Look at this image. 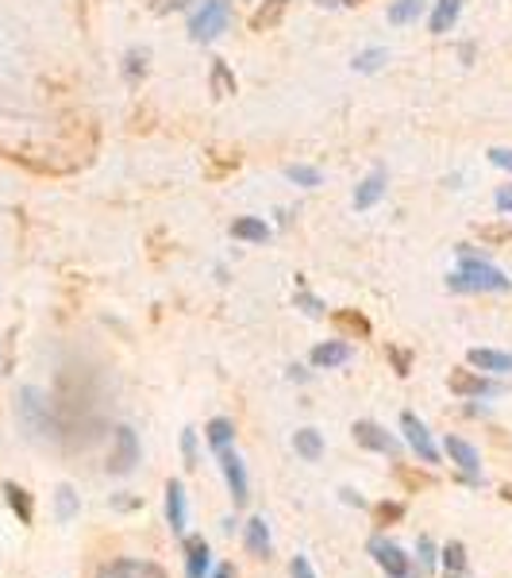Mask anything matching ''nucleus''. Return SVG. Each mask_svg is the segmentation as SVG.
<instances>
[{"label": "nucleus", "instance_id": "nucleus-1", "mask_svg": "<svg viewBox=\"0 0 512 578\" xmlns=\"http://www.w3.org/2000/svg\"><path fill=\"white\" fill-rule=\"evenodd\" d=\"M205 440H209V448L217 451V459H220V471H224V478H228V490H232L235 506H243V501L251 498V482H247V471H243V459H240V451L232 448V440H235V428H232V420L217 417L209 428H205Z\"/></svg>", "mask_w": 512, "mask_h": 578}, {"label": "nucleus", "instance_id": "nucleus-2", "mask_svg": "<svg viewBox=\"0 0 512 578\" xmlns=\"http://www.w3.org/2000/svg\"><path fill=\"white\" fill-rule=\"evenodd\" d=\"M455 293H504L512 289V278H504L489 258L474 255L470 247H458V270L447 278Z\"/></svg>", "mask_w": 512, "mask_h": 578}, {"label": "nucleus", "instance_id": "nucleus-3", "mask_svg": "<svg viewBox=\"0 0 512 578\" xmlns=\"http://www.w3.org/2000/svg\"><path fill=\"white\" fill-rule=\"evenodd\" d=\"M232 24V0H200L197 12L189 16V35L197 43H212Z\"/></svg>", "mask_w": 512, "mask_h": 578}, {"label": "nucleus", "instance_id": "nucleus-4", "mask_svg": "<svg viewBox=\"0 0 512 578\" xmlns=\"http://www.w3.org/2000/svg\"><path fill=\"white\" fill-rule=\"evenodd\" d=\"M370 555H374V563L385 570L389 578H417V563L408 559L405 552H400L393 540H385V536H374L370 540Z\"/></svg>", "mask_w": 512, "mask_h": 578}, {"label": "nucleus", "instance_id": "nucleus-5", "mask_svg": "<svg viewBox=\"0 0 512 578\" xmlns=\"http://www.w3.org/2000/svg\"><path fill=\"white\" fill-rule=\"evenodd\" d=\"M351 432H354V443H359V448L377 451V455H385V459H400V443L393 440L382 425H374V420H359Z\"/></svg>", "mask_w": 512, "mask_h": 578}, {"label": "nucleus", "instance_id": "nucleus-6", "mask_svg": "<svg viewBox=\"0 0 512 578\" xmlns=\"http://www.w3.org/2000/svg\"><path fill=\"white\" fill-rule=\"evenodd\" d=\"M447 385L458 397H497L504 390L501 382H493V378H486V374H474V370H455V374L447 378Z\"/></svg>", "mask_w": 512, "mask_h": 578}, {"label": "nucleus", "instance_id": "nucleus-7", "mask_svg": "<svg viewBox=\"0 0 512 578\" xmlns=\"http://www.w3.org/2000/svg\"><path fill=\"white\" fill-rule=\"evenodd\" d=\"M400 428H405L408 448L417 451L424 463H440V451H435V443H432V432H428V425L417 417V413H405V417H400Z\"/></svg>", "mask_w": 512, "mask_h": 578}, {"label": "nucleus", "instance_id": "nucleus-8", "mask_svg": "<svg viewBox=\"0 0 512 578\" xmlns=\"http://www.w3.org/2000/svg\"><path fill=\"white\" fill-rule=\"evenodd\" d=\"M96 578H170V575L151 559H116L105 563Z\"/></svg>", "mask_w": 512, "mask_h": 578}, {"label": "nucleus", "instance_id": "nucleus-9", "mask_svg": "<svg viewBox=\"0 0 512 578\" xmlns=\"http://www.w3.org/2000/svg\"><path fill=\"white\" fill-rule=\"evenodd\" d=\"M447 455H451V463H455L470 482L481 478V459H478V451H474L466 440H458V436H447Z\"/></svg>", "mask_w": 512, "mask_h": 578}, {"label": "nucleus", "instance_id": "nucleus-10", "mask_svg": "<svg viewBox=\"0 0 512 578\" xmlns=\"http://www.w3.org/2000/svg\"><path fill=\"white\" fill-rule=\"evenodd\" d=\"M212 563L209 540L205 536H185V578H205Z\"/></svg>", "mask_w": 512, "mask_h": 578}, {"label": "nucleus", "instance_id": "nucleus-11", "mask_svg": "<svg viewBox=\"0 0 512 578\" xmlns=\"http://www.w3.org/2000/svg\"><path fill=\"white\" fill-rule=\"evenodd\" d=\"M139 463V443H136V432L131 428H116V451H113V471L116 474H128L131 466Z\"/></svg>", "mask_w": 512, "mask_h": 578}, {"label": "nucleus", "instance_id": "nucleus-12", "mask_svg": "<svg viewBox=\"0 0 512 578\" xmlns=\"http://www.w3.org/2000/svg\"><path fill=\"white\" fill-rule=\"evenodd\" d=\"M166 521L174 532H185V524H189V506H185L182 482H166Z\"/></svg>", "mask_w": 512, "mask_h": 578}, {"label": "nucleus", "instance_id": "nucleus-13", "mask_svg": "<svg viewBox=\"0 0 512 578\" xmlns=\"http://www.w3.org/2000/svg\"><path fill=\"white\" fill-rule=\"evenodd\" d=\"M470 367H478V370H486V374H512V355H504V351H489V347H474L470 355Z\"/></svg>", "mask_w": 512, "mask_h": 578}, {"label": "nucleus", "instance_id": "nucleus-14", "mask_svg": "<svg viewBox=\"0 0 512 578\" xmlns=\"http://www.w3.org/2000/svg\"><path fill=\"white\" fill-rule=\"evenodd\" d=\"M347 359H351V347L339 344V339H328V344H316L313 347V367H321V370L344 367Z\"/></svg>", "mask_w": 512, "mask_h": 578}, {"label": "nucleus", "instance_id": "nucleus-15", "mask_svg": "<svg viewBox=\"0 0 512 578\" xmlns=\"http://www.w3.org/2000/svg\"><path fill=\"white\" fill-rule=\"evenodd\" d=\"M270 547H274V540H270V524H266V517H251L247 521V552L258 555V559H266Z\"/></svg>", "mask_w": 512, "mask_h": 578}, {"label": "nucleus", "instance_id": "nucleus-16", "mask_svg": "<svg viewBox=\"0 0 512 578\" xmlns=\"http://www.w3.org/2000/svg\"><path fill=\"white\" fill-rule=\"evenodd\" d=\"M382 193H385V170H374V174L354 189V209H370V205H377L382 201Z\"/></svg>", "mask_w": 512, "mask_h": 578}, {"label": "nucleus", "instance_id": "nucleus-17", "mask_svg": "<svg viewBox=\"0 0 512 578\" xmlns=\"http://www.w3.org/2000/svg\"><path fill=\"white\" fill-rule=\"evenodd\" d=\"M458 12H463V0H435V12H432V32L443 35L455 27Z\"/></svg>", "mask_w": 512, "mask_h": 578}, {"label": "nucleus", "instance_id": "nucleus-18", "mask_svg": "<svg viewBox=\"0 0 512 578\" xmlns=\"http://www.w3.org/2000/svg\"><path fill=\"white\" fill-rule=\"evenodd\" d=\"M293 448H296V455L309 459V463H316V459L324 455V440L316 428H301V432L293 436Z\"/></svg>", "mask_w": 512, "mask_h": 578}, {"label": "nucleus", "instance_id": "nucleus-19", "mask_svg": "<svg viewBox=\"0 0 512 578\" xmlns=\"http://www.w3.org/2000/svg\"><path fill=\"white\" fill-rule=\"evenodd\" d=\"M232 235H235V240H243V243H266V240H270V228H266L263 220H255V217H243V220H235V224H232Z\"/></svg>", "mask_w": 512, "mask_h": 578}, {"label": "nucleus", "instance_id": "nucleus-20", "mask_svg": "<svg viewBox=\"0 0 512 578\" xmlns=\"http://www.w3.org/2000/svg\"><path fill=\"white\" fill-rule=\"evenodd\" d=\"M428 0H393L389 4V24H412V20L424 16Z\"/></svg>", "mask_w": 512, "mask_h": 578}, {"label": "nucleus", "instance_id": "nucleus-21", "mask_svg": "<svg viewBox=\"0 0 512 578\" xmlns=\"http://www.w3.org/2000/svg\"><path fill=\"white\" fill-rule=\"evenodd\" d=\"M286 4H289V0H270L266 9H258V12H255L251 27H255V32H266V27H274V24H278V20H281V12H286Z\"/></svg>", "mask_w": 512, "mask_h": 578}, {"label": "nucleus", "instance_id": "nucleus-22", "mask_svg": "<svg viewBox=\"0 0 512 578\" xmlns=\"http://www.w3.org/2000/svg\"><path fill=\"white\" fill-rule=\"evenodd\" d=\"M443 567L455 570V575H470V563H466V547L458 544V540H455V544L443 547Z\"/></svg>", "mask_w": 512, "mask_h": 578}, {"label": "nucleus", "instance_id": "nucleus-23", "mask_svg": "<svg viewBox=\"0 0 512 578\" xmlns=\"http://www.w3.org/2000/svg\"><path fill=\"white\" fill-rule=\"evenodd\" d=\"M4 494H9V501H12V509L20 513V521L32 524V498H27V490H20L16 482H9V486H4Z\"/></svg>", "mask_w": 512, "mask_h": 578}, {"label": "nucleus", "instance_id": "nucleus-24", "mask_svg": "<svg viewBox=\"0 0 512 578\" xmlns=\"http://www.w3.org/2000/svg\"><path fill=\"white\" fill-rule=\"evenodd\" d=\"M385 50L382 47H374V50H362L359 58H354V70H362V73H374V70H382V62H385Z\"/></svg>", "mask_w": 512, "mask_h": 578}, {"label": "nucleus", "instance_id": "nucleus-25", "mask_svg": "<svg viewBox=\"0 0 512 578\" xmlns=\"http://www.w3.org/2000/svg\"><path fill=\"white\" fill-rule=\"evenodd\" d=\"M336 324H339V328L359 332V336H370V321H366V316H359V313H336Z\"/></svg>", "mask_w": 512, "mask_h": 578}, {"label": "nucleus", "instance_id": "nucleus-26", "mask_svg": "<svg viewBox=\"0 0 512 578\" xmlns=\"http://www.w3.org/2000/svg\"><path fill=\"white\" fill-rule=\"evenodd\" d=\"M417 555H420V575H428V570L435 567V544H432V540H428V536H420Z\"/></svg>", "mask_w": 512, "mask_h": 578}, {"label": "nucleus", "instance_id": "nucleus-27", "mask_svg": "<svg viewBox=\"0 0 512 578\" xmlns=\"http://www.w3.org/2000/svg\"><path fill=\"white\" fill-rule=\"evenodd\" d=\"M286 174L293 177L296 185H321V170H313V166H289Z\"/></svg>", "mask_w": 512, "mask_h": 578}, {"label": "nucleus", "instance_id": "nucleus-28", "mask_svg": "<svg viewBox=\"0 0 512 578\" xmlns=\"http://www.w3.org/2000/svg\"><path fill=\"white\" fill-rule=\"evenodd\" d=\"M182 455H185V466H197V432L193 428L182 432Z\"/></svg>", "mask_w": 512, "mask_h": 578}, {"label": "nucleus", "instance_id": "nucleus-29", "mask_svg": "<svg viewBox=\"0 0 512 578\" xmlns=\"http://www.w3.org/2000/svg\"><path fill=\"white\" fill-rule=\"evenodd\" d=\"M289 575H293V578H316V570L309 567V559H304V555H296V559L289 563Z\"/></svg>", "mask_w": 512, "mask_h": 578}, {"label": "nucleus", "instance_id": "nucleus-30", "mask_svg": "<svg viewBox=\"0 0 512 578\" xmlns=\"http://www.w3.org/2000/svg\"><path fill=\"white\" fill-rule=\"evenodd\" d=\"M489 162H493V166H501V170H512V151H504V147H493V151H489Z\"/></svg>", "mask_w": 512, "mask_h": 578}, {"label": "nucleus", "instance_id": "nucleus-31", "mask_svg": "<svg viewBox=\"0 0 512 578\" xmlns=\"http://www.w3.org/2000/svg\"><path fill=\"white\" fill-rule=\"evenodd\" d=\"M296 305H304V313L309 316H321L324 313V305L316 298H309V293H296Z\"/></svg>", "mask_w": 512, "mask_h": 578}, {"label": "nucleus", "instance_id": "nucleus-32", "mask_svg": "<svg viewBox=\"0 0 512 578\" xmlns=\"http://www.w3.org/2000/svg\"><path fill=\"white\" fill-rule=\"evenodd\" d=\"M185 4H189V0H154V12L166 16V12H177V9H185Z\"/></svg>", "mask_w": 512, "mask_h": 578}, {"label": "nucleus", "instance_id": "nucleus-33", "mask_svg": "<svg viewBox=\"0 0 512 578\" xmlns=\"http://www.w3.org/2000/svg\"><path fill=\"white\" fill-rule=\"evenodd\" d=\"M400 513H405V506H382L377 509V521H397Z\"/></svg>", "mask_w": 512, "mask_h": 578}, {"label": "nucleus", "instance_id": "nucleus-34", "mask_svg": "<svg viewBox=\"0 0 512 578\" xmlns=\"http://www.w3.org/2000/svg\"><path fill=\"white\" fill-rule=\"evenodd\" d=\"M497 209H501V212H509V209H512V185H509V189L497 193Z\"/></svg>", "mask_w": 512, "mask_h": 578}, {"label": "nucleus", "instance_id": "nucleus-35", "mask_svg": "<svg viewBox=\"0 0 512 578\" xmlns=\"http://www.w3.org/2000/svg\"><path fill=\"white\" fill-rule=\"evenodd\" d=\"M73 490H58V501H62V517H70L73 513V498H70Z\"/></svg>", "mask_w": 512, "mask_h": 578}, {"label": "nucleus", "instance_id": "nucleus-36", "mask_svg": "<svg viewBox=\"0 0 512 578\" xmlns=\"http://www.w3.org/2000/svg\"><path fill=\"white\" fill-rule=\"evenodd\" d=\"M217 85H220V89H232V78H228L224 66H217Z\"/></svg>", "mask_w": 512, "mask_h": 578}, {"label": "nucleus", "instance_id": "nucleus-37", "mask_svg": "<svg viewBox=\"0 0 512 578\" xmlns=\"http://www.w3.org/2000/svg\"><path fill=\"white\" fill-rule=\"evenodd\" d=\"M212 578H235V567H228V563H224V567H217V575H212Z\"/></svg>", "mask_w": 512, "mask_h": 578}, {"label": "nucleus", "instance_id": "nucleus-38", "mask_svg": "<svg viewBox=\"0 0 512 578\" xmlns=\"http://www.w3.org/2000/svg\"><path fill=\"white\" fill-rule=\"evenodd\" d=\"M316 4H324V9H331V4H344V0H316Z\"/></svg>", "mask_w": 512, "mask_h": 578}, {"label": "nucleus", "instance_id": "nucleus-39", "mask_svg": "<svg viewBox=\"0 0 512 578\" xmlns=\"http://www.w3.org/2000/svg\"><path fill=\"white\" fill-rule=\"evenodd\" d=\"M447 578H470V575H455V570H447Z\"/></svg>", "mask_w": 512, "mask_h": 578}, {"label": "nucleus", "instance_id": "nucleus-40", "mask_svg": "<svg viewBox=\"0 0 512 578\" xmlns=\"http://www.w3.org/2000/svg\"><path fill=\"white\" fill-rule=\"evenodd\" d=\"M344 4H362V0H344Z\"/></svg>", "mask_w": 512, "mask_h": 578}]
</instances>
